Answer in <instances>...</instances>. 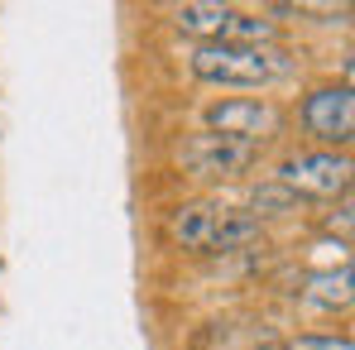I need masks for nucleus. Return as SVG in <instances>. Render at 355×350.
Listing matches in <instances>:
<instances>
[{
    "mask_svg": "<svg viewBox=\"0 0 355 350\" xmlns=\"http://www.w3.org/2000/svg\"><path fill=\"white\" fill-rule=\"evenodd\" d=\"M288 72H293V62L279 49H245V44H197L192 49V77L207 87H269Z\"/></svg>",
    "mask_w": 355,
    "mask_h": 350,
    "instance_id": "nucleus-1",
    "label": "nucleus"
},
{
    "mask_svg": "<svg viewBox=\"0 0 355 350\" xmlns=\"http://www.w3.org/2000/svg\"><path fill=\"white\" fill-rule=\"evenodd\" d=\"M168 231L182 250H236L245 240L259 235V221L250 211H231V207H207V202H192V207H178Z\"/></svg>",
    "mask_w": 355,
    "mask_h": 350,
    "instance_id": "nucleus-2",
    "label": "nucleus"
},
{
    "mask_svg": "<svg viewBox=\"0 0 355 350\" xmlns=\"http://www.w3.org/2000/svg\"><path fill=\"white\" fill-rule=\"evenodd\" d=\"M279 187H288L293 197H346L351 187V159L317 149V154H293L279 164Z\"/></svg>",
    "mask_w": 355,
    "mask_h": 350,
    "instance_id": "nucleus-3",
    "label": "nucleus"
},
{
    "mask_svg": "<svg viewBox=\"0 0 355 350\" xmlns=\"http://www.w3.org/2000/svg\"><path fill=\"white\" fill-rule=\"evenodd\" d=\"M178 159L197 177H240L259 159V144H240V139H226V134H192L178 149Z\"/></svg>",
    "mask_w": 355,
    "mask_h": 350,
    "instance_id": "nucleus-4",
    "label": "nucleus"
},
{
    "mask_svg": "<svg viewBox=\"0 0 355 350\" xmlns=\"http://www.w3.org/2000/svg\"><path fill=\"white\" fill-rule=\"evenodd\" d=\"M207 134H226V139H240V144H259V139L279 134V111L269 101H254V96L216 101L207 111Z\"/></svg>",
    "mask_w": 355,
    "mask_h": 350,
    "instance_id": "nucleus-5",
    "label": "nucleus"
},
{
    "mask_svg": "<svg viewBox=\"0 0 355 350\" xmlns=\"http://www.w3.org/2000/svg\"><path fill=\"white\" fill-rule=\"evenodd\" d=\"M302 125L307 134H317L322 144H351L355 134V96L351 87H317L307 101H302Z\"/></svg>",
    "mask_w": 355,
    "mask_h": 350,
    "instance_id": "nucleus-6",
    "label": "nucleus"
},
{
    "mask_svg": "<svg viewBox=\"0 0 355 350\" xmlns=\"http://www.w3.org/2000/svg\"><path fill=\"white\" fill-rule=\"evenodd\" d=\"M231 5H178L173 10V24L182 34H197L202 44H221L226 29H231Z\"/></svg>",
    "mask_w": 355,
    "mask_h": 350,
    "instance_id": "nucleus-7",
    "label": "nucleus"
},
{
    "mask_svg": "<svg viewBox=\"0 0 355 350\" xmlns=\"http://www.w3.org/2000/svg\"><path fill=\"white\" fill-rule=\"evenodd\" d=\"M322 307H336V302H351V269L341 264V274H327L317 279V292H312Z\"/></svg>",
    "mask_w": 355,
    "mask_h": 350,
    "instance_id": "nucleus-8",
    "label": "nucleus"
},
{
    "mask_svg": "<svg viewBox=\"0 0 355 350\" xmlns=\"http://www.w3.org/2000/svg\"><path fill=\"white\" fill-rule=\"evenodd\" d=\"M293 192L288 187H279V182H264L259 192H254V211H293Z\"/></svg>",
    "mask_w": 355,
    "mask_h": 350,
    "instance_id": "nucleus-9",
    "label": "nucleus"
},
{
    "mask_svg": "<svg viewBox=\"0 0 355 350\" xmlns=\"http://www.w3.org/2000/svg\"><path fill=\"white\" fill-rule=\"evenodd\" d=\"M288 350H355L351 336H297Z\"/></svg>",
    "mask_w": 355,
    "mask_h": 350,
    "instance_id": "nucleus-10",
    "label": "nucleus"
}]
</instances>
